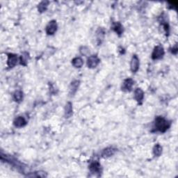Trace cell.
<instances>
[{
    "label": "cell",
    "mask_w": 178,
    "mask_h": 178,
    "mask_svg": "<svg viewBox=\"0 0 178 178\" xmlns=\"http://www.w3.org/2000/svg\"><path fill=\"white\" fill-rule=\"evenodd\" d=\"M155 124L156 129L160 132H165L170 126V122L161 116H157L155 118Z\"/></svg>",
    "instance_id": "6da1fadb"
},
{
    "label": "cell",
    "mask_w": 178,
    "mask_h": 178,
    "mask_svg": "<svg viewBox=\"0 0 178 178\" xmlns=\"http://www.w3.org/2000/svg\"><path fill=\"white\" fill-rule=\"evenodd\" d=\"M100 59L98 58L97 55H92L89 56V58L87 60V65L90 68H95L100 63Z\"/></svg>",
    "instance_id": "3957f363"
},
{
    "label": "cell",
    "mask_w": 178,
    "mask_h": 178,
    "mask_svg": "<svg viewBox=\"0 0 178 178\" xmlns=\"http://www.w3.org/2000/svg\"><path fill=\"white\" fill-rule=\"evenodd\" d=\"M144 98V93L140 89H137L134 91V98L139 104H141Z\"/></svg>",
    "instance_id": "30bf717a"
},
{
    "label": "cell",
    "mask_w": 178,
    "mask_h": 178,
    "mask_svg": "<svg viewBox=\"0 0 178 178\" xmlns=\"http://www.w3.org/2000/svg\"><path fill=\"white\" fill-rule=\"evenodd\" d=\"M14 98L15 101H16L17 102H21L23 99V93L20 90L16 91L14 94Z\"/></svg>",
    "instance_id": "e0dca14e"
},
{
    "label": "cell",
    "mask_w": 178,
    "mask_h": 178,
    "mask_svg": "<svg viewBox=\"0 0 178 178\" xmlns=\"http://www.w3.org/2000/svg\"><path fill=\"white\" fill-rule=\"evenodd\" d=\"M139 68V59L137 55H133L131 61V72L135 73Z\"/></svg>",
    "instance_id": "5b68a950"
},
{
    "label": "cell",
    "mask_w": 178,
    "mask_h": 178,
    "mask_svg": "<svg viewBox=\"0 0 178 178\" xmlns=\"http://www.w3.org/2000/svg\"><path fill=\"white\" fill-rule=\"evenodd\" d=\"M164 55V50L161 45L156 46L152 53V59L154 60L161 59Z\"/></svg>",
    "instance_id": "7a4b0ae2"
},
{
    "label": "cell",
    "mask_w": 178,
    "mask_h": 178,
    "mask_svg": "<svg viewBox=\"0 0 178 178\" xmlns=\"http://www.w3.org/2000/svg\"><path fill=\"white\" fill-rule=\"evenodd\" d=\"M72 64L74 68H80L82 67L83 64V61L82 58L80 57H76L72 59Z\"/></svg>",
    "instance_id": "9a60e30c"
},
{
    "label": "cell",
    "mask_w": 178,
    "mask_h": 178,
    "mask_svg": "<svg viewBox=\"0 0 178 178\" xmlns=\"http://www.w3.org/2000/svg\"><path fill=\"white\" fill-rule=\"evenodd\" d=\"M57 30V24L55 20L50 21L45 28V32L48 35H53Z\"/></svg>",
    "instance_id": "277c9868"
},
{
    "label": "cell",
    "mask_w": 178,
    "mask_h": 178,
    "mask_svg": "<svg viewBox=\"0 0 178 178\" xmlns=\"http://www.w3.org/2000/svg\"><path fill=\"white\" fill-rule=\"evenodd\" d=\"M73 114V110H72V104L71 102H68L65 107V117L69 118L71 117Z\"/></svg>",
    "instance_id": "4fadbf2b"
},
{
    "label": "cell",
    "mask_w": 178,
    "mask_h": 178,
    "mask_svg": "<svg viewBox=\"0 0 178 178\" xmlns=\"http://www.w3.org/2000/svg\"><path fill=\"white\" fill-rule=\"evenodd\" d=\"M162 153V147L159 144H157L153 148V154L155 157H159Z\"/></svg>",
    "instance_id": "2e32d148"
},
{
    "label": "cell",
    "mask_w": 178,
    "mask_h": 178,
    "mask_svg": "<svg viewBox=\"0 0 178 178\" xmlns=\"http://www.w3.org/2000/svg\"><path fill=\"white\" fill-rule=\"evenodd\" d=\"M29 59V54L27 52H24L20 57V63L23 65H27Z\"/></svg>",
    "instance_id": "d6986e66"
},
{
    "label": "cell",
    "mask_w": 178,
    "mask_h": 178,
    "mask_svg": "<svg viewBox=\"0 0 178 178\" xmlns=\"http://www.w3.org/2000/svg\"><path fill=\"white\" fill-rule=\"evenodd\" d=\"M80 52L83 55H87L89 53V50L87 47H82L80 48Z\"/></svg>",
    "instance_id": "ffe728a7"
},
{
    "label": "cell",
    "mask_w": 178,
    "mask_h": 178,
    "mask_svg": "<svg viewBox=\"0 0 178 178\" xmlns=\"http://www.w3.org/2000/svg\"><path fill=\"white\" fill-rule=\"evenodd\" d=\"M80 81L75 80L73 81L71 83H70V95H74L75 93L77 91L79 86H80Z\"/></svg>",
    "instance_id": "7c38bea8"
},
{
    "label": "cell",
    "mask_w": 178,
    "mask_h": 178,
    "mask_svg": "<svg viewBox=\"0 0 178 178\" xmlns=\"http://www.w3.org/2000/svg\"><path fill=\"white\" fill-rule=\"evenodd\" d=\"M89 169L92 173L97 174L101 173V165L98 161H95L91 163L89 166Z\"/></svg>",
    "instance_id": "ba28073f"
},
{
    "label": "cell",
    "mask_w": 178,
    "mask_h": 178,
    "mask_svg": "<svg viewBox=\"0 0 178 178\" xmlns=\"http://www.w3.org/2000/svg\"><path fill=\"white\" fill-rule=\"evenodd\" d=\"M27 120L23 116H18V117H17L14 122V124L16 127H23L27 125Z\"/></svg>",
    "instance_id": "9c48e42d"
},
{
    "label": "cell",
    "mask_w": 178,
    "mask_h": 178,
    "mask_svg": "<svg viewBox=\"0 0 178 178\" xmlns=\"http://www.w3.org/2000/svg\"><path fill=\"white\" fill-rule=\"evenodd\" d=\"M112 29L119 36H120L122 34V32H123V27H122V25L120 23H113V26H112Z\"/></svg>",
    "instance_id": "5bb4252c"
},
{
    "label": "cell",
    "mask_w": 178,
    "mask_h": 178,
    "mask_svg": "<svg viewBox=\"0 0 178 178\" xmlns=\"http://www.w3.org/2000/svg\"><path fill=\"white\" fill-rule=\"evenodd\" d=\"M116 152V149L113 148V147H109V148H107L103 150L102 155V157L104 158L110 157H111V156H113L114 154H115Z\"/></svg>",
    "instance_id": "8fae6325"
},
{
    "label": "cell",
    "mask_w": 178,
    "mask_h": 178,
    "mask_svg": "<svg viewBox=\"0 0 178 178\" xmlns=\"http://www.w3.org/2000/svg\"><path fill=\"white\" fill-rule=\"evenodd\" d=\"M134 83V82L133 80H131L130 78L127 79L122 83V90L123 91H131Z\"/></svg>",
    "instance_id": "8992f818"
},
{
    "label": "cell",
    "mask_w": 178,
    "mask_h": 178,
    "mask_svg": "<svg viewBox=\"0 0 178 178\" xmlns=\"http://www.w3.org/2000/svg\"><path fill=\"white\" fill-rule=\"evenodd\" d=\"M177 45H175L174 47H173L172 53L176 54H177Z\"/></svg>",
    "instance_id": "44dd1931"
},
{
    "label": "cell",
    "mask_w": 178,
    "mask_h": 178,
    "mask_svg": "<svg viewBox=\"0 0 178 178\" xmlns=\"http://www.w3.org/2000/svg\"><path fill=\"white\" fill-rule=\"evenodd\" d=\"M17 56L14 54H8V60L7 65L9 68H14L17 63Z\"/></svg>",
    "instance_id": "52a82bcc"
},
{
    "label": "cell",
    "mask_w": 178,
    "mask_h": 178,
    "mask_svg": "<svg viewBox=\"0 0 178 178\" xmlns=\"http://www.w3.org/2000/svg\"><path fill=\"white\" fill-rule=\"evenodd\" d=\"M48 4H49V2H47V1H43V2H41V3L39 4L38 7L39 12H41V13L45 12V11L47 10V8Z\"/></svg>",
    "instance_id": "ac0fdd59"
}]
</instances>
